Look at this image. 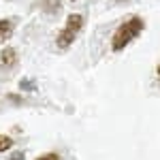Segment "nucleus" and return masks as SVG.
<instances>
[{"instance_id": "1a4fd4ad", "label": "nucleus", "mask_w": 160, "mask_h": 160, "mask_svg": "<svg viewBox=\"0 0 160 160\" xmlns=\"http://www.w3.org/2000/svg\"><path fill=\"white\" fill-rule=\"evenodd\" d=\"M7 160H26V156H24V152H13Z\"/></svg>"}, {"instance_id": "20e7f679", "label": "nucleus", "mask_w": 160, "mask_h": 160, "mask_svg": "<svg viewBox=\"0 0 160 160\" xmlns=\"http://www.w3.org/2000/svg\"><path fill=\"white\" fill-rule=\"evenodd\" d=\"M15 32V22L13 19H0V43L9 41Z\"/></svg>"}, {"instance_id": "423d86ee", "label": "nucleus", "mask_w": 160, "mask_h": 160, "mask_svg": "<svg viewBox=\"0 0 160 160\" xmlns=\"http://www.w3.org/2000/svg\"><path fill=\"white\" fill-rule=\"evenodd\" d=\"M13 143H15V141H13L9 135H0V154H2V152H9V149L13 148Z\"/></svg>"}, {"instance_id": "9b49d317", "label": "nucleus", "mask_w": 160, "mask_h": 160, "mask_svg": "<svg viewBox=\"0 0 160 160\" xmlns=\"http://www.w3.org/2000/svg\"><path fill=\"white\" fill-rule=\"evenodd\" d=\"M73 2H75V0H73Z\"/></svg>"}, {"instance_id": "f03ea898", "label": "nucleus", "mask_w": 160, "mask_h": 160, "mask_svg": "<svg viewBox=\"0 0 160 160\" xmlns=\"http://www.w3.org/2000/svg\"><path fill=\"white\" fill-rule=\"evenodd\" d=\"M83 24H86V17L81 13H71L62 26V30L56 34V49L66 51L68 47H73V43L83 30Z\"/></svg>"}, {"instance_id": "7ed1b4c3", "label": "nucleus", "mask_w": 160, "mask_h": 160, "mask_svg": "<svg viewBox=\"0 0 160 160\" xmlns=\"http://www.w3.org/2000/svg\"><path fill=\"white\" fill-rule=\"evenodd\" d=\"M17 62H19V56L13 47H4L0 51V66L2 68H13V66H17Z\"/></svg>"}, {"instance_id": "6e6552de", "label": "nucleus", "mask_w": 160, "mask_h": 160, "mask_svg": "<svg viewBox=\"0 0 160 160\" xmlns=\"http://www.w3.org/2000/svg\"><path fill=\"white\" fill-rule=\"evenodd\" d=\"M37 160H60V156H58V154H53V152H49V154H43V156H38Z\"/></svg>"}, {"instance_id": "9d476101", "label": "nucleus", "mask_w": 160, "mask_h": 160, "mask_svg": "<svg viewBox=\"0 0 160 160\" xmlns=\"http://www.w3.org/2000/svg\"><path fill=\"white\" fill-rule=\"evenodd\" d=\"M158 75H160V66H158Z\"/></svg>"}, {"instance_id": "f257e3e1", "label": "nucleus", "mask_w": 160, "mask_h": 160, "mask_svg": "<svg viewBox=\"0 0 160 160\" xmlns=\"http://www.w3.org/2000/svg\"><path fill=\"white\" fill-rule=\"evenodd\" d=\"M143 30H145V19H143V17H139V15L128 17V19L122 22V24L118 26V30L113 32V37H111V51H113V53L124 51L135 38L141 37Z\"/></svg>"}, {"instance_id": "39448f33", "label": "nucleus", "mask_w": 160, "mask_h": 160, "mask_svg": "<svg viewBox=\"0 0 160 160\" xmlns=\"http://www.w3.org/2000/svg\"><path fill=\"white\" fill-rule=\"evenodd\" d=\"M38 2H41V9H43V11H47V13H51V15H53V13H58L62 9L60 0H38Z\"/></svg>"}, {"instance_id": "0eeeda50", "label": "nucleus", "mask_w": 160, "mask_h": 160, "mask_svg": "<svg viewBox=\"0 0 160 160\" xmlns=\"http://www.w3.org/2000/svg\"><path fill=\"white\" fill-rule=\"evenodd\" d=\"M19 90L34 92V90H37V86H34V81H32V79H22V81H19Z\"/></svg>"}]
</instances>
